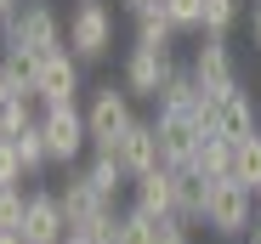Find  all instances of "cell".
<instances>
[{"instance_id":"cell-1","label":"cell","mask_w":261,"mask_h":244,"mask_svg":"<svg viewBox=\"0 0 261 244\" xmlns=\"http://www.w3.org/2000/svg\"><path fill=\"white\" fill-rule=\"evenodd\" d=\"M68 46V23L57 17L51 0H23V6L0 23V51H34V57H46Z\"/></svg>"},{"instance_id":"cell-2","label":"cell","mask_w":261,"mask_h":244,"mask_svg":"<svg viewBox=\"0 0 261 244\" xmlns=\"http://www.w3.org/2000/svg\"><path fill=\"white\" fill-rule=\"evenodd\" d=\"M85 125H91V153H114V142L137 125V97H130L125 86H91V97H85Z\"/></svg>"},{"instance_id":"cell-3","label":"cell","mask_w":261,"mask_h":244,"mask_svg":"<svg viewBox=\"0 0 261 244\" xmlns=\"http://www.w3.org/2000/svg\"><path fill=\"white\" fill-rule=\"evenodd\" d=\"M40 131H46L51 165H74V159L91 148V125H85L80 97H74V102H40Z\"/></svg>"},{"instance_id":"cell-4","label":"cell","mask_w":261,"mask_h":244,"mask_svg":"<svg viewBox=\"0 0 261 244\" xmlns=\"http://www.w3.org/2000/svg\"><path fill=\"white\" fill-rule=\"evenodd\" d=\"M255 222V193L233 176H216L210 182V205H204V227L216 238H244Z\"/></svg>"},{"instance_id":"cell-5","label":"cell","mask_w":261,"mask_h":244,"mask_svg":"<svg viewBox=\"0 0 261 244\" xmlns=\"http://www.w3.org/2000/svg\"><path fill=\"white\" fill-rule=\"evenodd\" d=\"M68 51L80 63H102L114 51V12H108V0H80L68 12Z\"/></svg>"},{"instance_id":"cell-6","label":"cell","mask_w":261,"mask_h":244,"mask_svg":"<svg viewBox=\"0 0 261 244\" xmlns=\"http://www.w3.org/2000/svg\"><path fill=\"white\" fill-rule=\"evenodd\" d=\"M170 74H176L170 46H130V51H125V74H119V86L137 97V102H159V91H165Z\"/></svg>"},{"instance_id":"cell-7","label":"cell","mask_w":261,"mask_h":244,"mask_svg":"<svg viewBox=\"0 0 261 244\" xmlns=\"http://www.w3.org/2000/svg\"><path fill=\"white\" fill-rule=\"evenodd\" d=\"M153 131H159V148H165V165H188L193 148L204 142V119H199V108L153 102Z\"/></svg>"},{"instance_id":"cell-8","label":"cell","mask_w":261,"mask_h":244,"mask_svg":"<svg viewBox=\"0 0 261 244\" xmlns=\"http://www.w3.org/2000/svg\"><path fill=\"white\" fill-rule=\"evenodd\" d=\"M199 119H204V137H222V142H239V137L261 131V125H255V102L244 97V86L227 91V97H204Z\"/></svg>"},{"instance_id":"cell-9","label":"cell","mask_w":261,"mask_h":244,"mask_svg":"<svg viewBox=\"0 0 261 244\" xmlns=\"http://www.w3.org/2000/svg\"><path fill=\"white\" fill-rule=\"evenodd\" d=\"M188 68H193V79H199L204 97H227V91H239V63H233V51H227L222 34H204Z\"/></svg>"},{"instance_id":"cell-10","label":"cell","mask_w":261,"mask_h":244,"mask_svg":"<svg viewBox=\"0 0 261 244\" xmlns=\"http://www.w3.org/2000/svg\"><path fill=\"white\" fill-rule=\"evenodd\" d=\"M80 57L68 51V46H57V51H46L40 57V74H34V97L40 102H74L85 86H80Z\"/></svg>"},{"instance_id":"cell-11","label":"cell","mask_w":261,"mask_h":244,"mask_svg":"<svg viewBox=\"0 0 261 244\" xmlns=\"http://www.w3.org/2000/svg\"><path fill=\"white\" fill-rule=\"evenodd\" d=\"M23 244H63L68 238V216L57 205V187H29V210H23Z\"/></svg>"},{"instance_id":"cell-12","label":"cell","mask_w":261,"mask_h":244,"mask_svg":"<svg viewBox=\"0 0 261 244\" xmlns=\"http://www.w3.org/2000/svg\"><path fill=\"white\" fill-rule=\"evenodd\" d=\"M114 159L130 171V182H137L142 171H153V165H165V148H159V131H153V119H137L119 142H114Z\"/></svg>"},{"instance_id":"cell-13","label":"cell","mask_w":261,"mask_h":244,"mask_svg":"<svg viewBox=\"0 0 261 244\" xmlns=\"http://www.w3.org/2000/svg\"><path fill=\"white\" fill-rule=\"evenodd\" d=\"M130 205L148 216H176V165H153L130 182Z\"/></svg>"},{"instance_id":"cell-14","label":"cell","mask_w":261,"mask_h":244,"mask_svg":"<svg viewBox=\"0 0 261 244\" xmlns=\"http://www.w3.org/2000/svg\"><path fill=\"white\" fill-rule=\"evenodd\" d=\"M57 205H63V216H68V227H85V222H91L97 210H108L114 205V199H102L97 187H91V176H85V171H74L63 187H57Z\"/></svg>"},{"instance_id":"cell-15","label":"cell","mask_w":261,"mask_h":244,"mask_svg":"<svg viewBox=\"0 0 261 244\" xmlns=\"http://www.w3.org/2000/svg\"><path fill=\"white\" fill-rule=\"evenodd\" d=\"M204 205H210V176L193 165H176V216L193 227V222H204Z\"/></svg>"},{"instance_id":"cell-16","label":"cell","mask_w":261,"mask_h":244,"mask_svg":"<svg viewBox=\"0 0 261 244\" xmlns=\"http://www.w3.org/2000/svg\"><path fill=\"white\" fill-rule=\"evenodd\" d=\"M137 17V46H176V23H170V12H165V0H153V6H142V12H130Z\"/></svg>"},{"instance_id":"cell-17","label":"cell","mask_w":261,"mask_h":244,"mask_svg":"<svg viewBox=\"0 0 261 244\" xmlns=\"http://www.w3.org/2000/svg\"><path fill=\"white\" fill-rule=\"evenodd\" d=\"M233 182H244L250 193L261 187V131H250V137H239L233 142V171H227Z\"/></svg>"},{"instance_id":"cell-18","label":"cell","mask_w":261,"mask_h":244,"mask_svg":"<svg viewBox=\"0 0 261 244\" xmlns=\"http://www.w3.org/2000/svg\"><path fill=\"white\" fill-rule=\"evenodd\" d=\"M85 176H91V187H97L102 199H119V187H130V171L119 165L114 153H97L91 165H85Z\"/></svg>"},{"instance_id":"cell-19","label":"cell","mask_w":261,"mask_h":244,"mask_svg":"<svg viewBox=\"0 0 261 244\" xmlns=\"http://www.w3.org/2000/svg\"><path fill=\"white\" fill-rule=\"evenodd\" d=\"M188 165H193V171H204L210 182H216V176H227V171H233V142H222V137H204V142L193 148V159H188Z\"/></svg>"},{"instance_id":"cell-20","label":"cell","mask_w":261,"mask_h":244,"mask_svg":"<svg viewBox=\"0 0 261 244\" xmlns=\"http://www.w3.org/2000/svg\"><path fill=\"white\" fill-rule=\"evenodd\" d=\"M12 142H17V159H23V171H29V182H34L40 171L51 165V153H46V131H40V119H34L29 131H17Z\"/></svg>"},{"instance_id":"cell-21","label":"cell","mask_w":261,"mask_h":244,"mask_svg":"<svg viewBox=\"0 0 261 244\" xmlns=\"http://www.w3.org/2000/svg\"><path fill=\"white\" fill-rule=\"evenodd\" d=\"M119 244H159V216H148V210L130 205L119 216Z\"/></svg>"},{"instance_id":"cell-22","label":"cell","mask_w":261,"mask_h":244,"mask_svg":"<svg viewBox=\"0 0 261 244\" xmlns=\"http://www.w3.org/2000/svg\"><path fill=\"white\" fill-rule=\"evenodd\" d=\"M239 12H244V0H204V34L227 40V29L239 23Z\"/></svg>"},{"instance_id":"cell-23","label":"cell","mask_w":261,"mask_h":244,"mask_svg":"<svg viewBox=\"0 0 261 244\" xmlns=\"http://www.w3.org/2000/svg\"><path fill=\"white\" fill-rule=\"evenodd\" d=\"M165 12L182 34H204V0H165Z\"/></svg>"},{"instance_id":"cell-24","label":"cell","mask_w":261,"mask_h":244,"mask_svg":"<svg viewBox=\"0 0 261 244\" xmlns=\"http://www.w3.org/2000/svg\"><path fill=\"white\" fill-rule=\"evenodd\" d=\"M119 216H125V210H114V205H108V210H97L91 222H85L80 233L91 238V244H119Z\"/></svg>"},{"instance_id":"cell-25","label":"cell","mask_w":261,"mask_h":244,"mask_svg":"<svg viewBox=\"0 0 261 244\" xmlns=\"http://www.w3.org/2000/svg\"><path fill=\"white\" fill-rule=\"evenodd\" d=\"M23 210H29V187L17 182V187H0V227H23Z\"/></svg>"},{"instance_id":"cell-26","label":"cell","mask_w":261,"mask_h":244,"mask_svg":"<svg viewBox=\"0 0 261 244\" xmlns=\"http://www.w3.org/2000/svg\"><path fill=\"white\" fill-rule=\"evenodd\" d=\"M0 182H6V187L29 182V171H23V159H17V142H12V137H0Z\"/></svg>"},{"instance_id":"cell-27","label":"cell","mask_w":261,"mask_h":244,"mask_svg":"<svg viewBox=\"0 0 261 244\" xmlns=\"http://www.w3.org/2000/svg\"><path fill=\"white\" fill-rule=\"evenodd\" d=\"M159 244H193L188 222H182V216H159Z\"/></svg>"},{"instance_id":"cell-28","label":"cell","mask_w":261,"mask_h":244,"mask_svg":"<svg viewBox=\"0 0 261 244\" xmlns=\"http://www.w3.org/2000/svg\"><path fill=\"white\" fill-rule=\"evenodd\" d=\"M17 97H29V91L17 86V74L6 68V57H0V108H6V102H17Z\"/></svg>"},{"instance_id":"cell-29","label":"cell","mask_w":261,"mask_h":244,"mask_svg":"<svg viewBox=\"0 0 261 244\" xmlns=\"http://www.w3.org/2000/svg\"><path fill=\"white\" fill-rule=\"evenodd\" d=\"M250 40L261 46V0H250Z\"/></svg>"},{"instance_id":"cell-30","label":"cell","mask_w":261,"mask_h":244,"mask_svg":"<svg viewBox=\"0 0 261 244\" xmlns=\"http://www.w3.org/2000/svg\"><path fill=\"white\" fill-rule=\"evenodd\" d=\"M17 6H23V0H0V23H6V17H12Z\"/></svg>"},{"instance_id":"cell-31","label":"cell","mask_w":261,"mask_h":244,"mask_svg":"<svg viewBox=\"0 0 261 244\" xmlns=\"http://www.w3.org/2000/svg\"><path fill=\"white\" fill-rule=\"evenodd\" d=\"M0 244H23V233H12V227H0Z\"/></svg>"},{"instance_id":"cell-32","label":"cell","mask_w":261,"mask_h":244,"mask_svg":"<svg viewBox=\"0 0 261 244\" xmlns=\"http://www.w3.org/2000/svg\"><path fill=\"white\" fill-rule=\"evenodd\" d=\"M63 244H91V238H85L80 227H68V238H63Z\"/></svg>"},{"instance_id":"cell-33","label":"cell","mask_w":261,"mask_h":244,"mask_svg":"<svg viewBox=\"0 0 261 244\" xmlns=\"http://www.w3.org/2000/svg\"><path fill=\"white\" fill-rule=\"evenodd\" d=\"M244 238H250V244H261V216L250 222V233H244Z\"/></svg>"},{"instance_id":"cell-34","label":"cell","mask_w":261,"mask_h":244,"mask_svg":"<svg viewBox=\"0 0 261 244\" xmlns=\"http://www.w3.org/2000/svg\"><path fill=\"white\" fill-rule=\"evenodd\" d=\"M119 6H125V12H142V6H153V0H119Z\"/></svg>"},{"instance_id":"cell-35","label":"cell","mask_w":261,"mask_h":244,"mask_svg":"<svg viewBox=\"0 0 261 244\" xmlns=\"http://www.w3.org/2000/svg\"><path fill=\"white\" fill-rule=\"evenodd\" d=\"M255 216H261V187H255Z\"/></svg>"},{"instance_id":"cell-36","label":"cell","mask_w":261,"mask_h":244,"mask_svg":"<svg viewBox=\"0 0 261 244\" xmlns=\"http://www.w3.org/2000/svg\"><path fill=\"white\" fill-rule=\"evenodd\" d=\"M0 187H6V182H0Z\"/></svg>"}]
</instances>
